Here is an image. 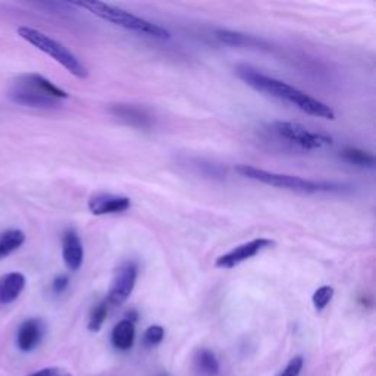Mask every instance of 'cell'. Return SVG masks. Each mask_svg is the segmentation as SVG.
<instances>
[{"label":"cell","mask_w":376,"mask_h":376,"mask_svg":"<svg viewBox=\"0 0 376 376\" xmlns=\"http://www.w3.org/2000/svg\"><path fill=\"white\" fill-rule=\"evenodd\" d=\"M26 243V234L21 229H8L0 234V260L8 258Z\"/></svg>","instance_id":"cell-16"},{"label":"cell","mask_w":376,"mask_h":376,"mask_svg":"<svg viewBox=\"0 0 376 376\" xmlns=\"http://www.w3.org/2000/svg\"><path fill=\"white\" fill-rule=\"evenodd\" d=\"M9 99L27 108L52 109L60 106L62 100H67L70 94L57 87L46 77L40 74H23L19 75L8 92Z\"/></svg>","instance_id":"cell-2"},{"label":"cell","mask_w":376,"mask_h":376,"mask_svg":"<svg viewBox=\"0 0 376 376\" xmlns=\"http://www.w3.org/2000/svg\"><path fill=\"white\" fill-rule=\"evenodd\" d=\"M108 303L106 300L99 303L90 313V319H89V329L92 332H99L108 318Z\"/></svg>","instance_id":"cell-19"},{"label":"cell","mask_w":376,"mask_h":376,"mask_svg":"<svg viewBox=\"0 0 376 376\" xmlns=\"http://www.w3.org/2000/svg\"><path fill=\"white\" fill-rule=\"evenodd\" d=\"M62 258L70 270H78L84 262V247L74 229H68L62 238Z\"/></svg>","instance_id":"cell-10"},{"label":"cell","mask_w":376,"mask_h":376,"mask_svg":"<svg viewBox=\"0 0 376 376\" xmlns=\"http://www.w3.org/2000/svg\"><path fill=\"white\" fill-rule=\"evenodd\" d=\"M197 365L207 376H216L219 373V362L211 350H200L197 353Z\"/></svg>","instance_id":"cell-18"},{"label":"cell","mask_w":376,"mask_h":376,"mask_svg":"<svg viewBox=\"0 0 376 376\" xmlns=\"http://www.w3.org/2000/svg\"><path fill=\"white\" fill-rule=\"evenodd\" d=\"M130 207H131V200L125 196L97 193L89 199V211L94 216L122 214L127 212Z\"/></svg>","instance_id":"cell-9"},{"label":"cell","mask_w":376,"mask_h":376,"mask_svg":"<svg viewBox=\"0 0 376 376\" xmlns=\"http://www.w3.org/2000/svg\"><path fill=\"white\" fill-rule=\"evenodd\" d=\"M43 322L40 319H28L19 326L16 333V344L21 351H33L43 338Z\"/></svg>","instance_id":"cell-11"},{"label":"cell","mask_w":376,"mask_h":376,"mask_svg":"<svg viewBox=\"0 0 376 376\" xmlns=\"http://www.w3.org/2000/svg\"><path fill=\"white\" fill-rule=\"evenodd\" d=\"M274 245H275V241L270 240V238L252 240V241L244 243L241 245H237L236 248L231 250V252H228L226 255L218 258L215 262V266L219 269H233V267L241 265L243 262L255 258L256 255L263 252V250L272 248Z\"/></svg>","instance_id":"cell-8"},{"label":"cell","mask_w":376,"mask_h":376,"mask_svg":"<svg viewBox=\"0 0 376 376\" xmlns=\"http://www.w3.org/2000/svg\"><path fill=\"white\" fill-rule=\"evenodd\" d=\"M272 128L281 138L296 144L299 148L306 150L324 149L333 143L329 136L309 131L306 127H303V125L296 122L275 121L272 123Z\"/></svg>","instance_id":"cell-6"},{"label":"cell","mask_w":376,"mask_h":376,"mask_svg":"<svg viewBox=\"0 0 376 376\" xmlns=\"http://www.w3.org/2000/svg\"><path fill=\"white\" fill-rule=\"evenodd\" d=\"M136 341V326L130 319L121 321L112 331V344L118 350H130Z\"/></svg>","instance_id":"cell-14"},{"label":"cell","mask_w":376,"mask_h":376,"mask_svg":"<svg viewBox=\"0 0 376 376\" xmlns=\"http://www.w3.org/2000/svg\"><path fill=\"white\" fill-rule=\"evenodd\" d=\"M236 171L248 179H253L270 187L284 188V190L296 192V193H304V194H316V193H329V192H338L341 185L333 184V182H325V181H313L306 179L297 175H287V174H278V172H269L256 166L250 165H237Z\"/></svg>","instance_id":"cell-4"},{"label":"cell","mask_w":376,"mask_h":376,"mask_svg":"<svg viewBox=\"0 0 376 376\" xmlns=\"http://www.w3.org/2000/svg\"><path fill=\"white\" fill-rule=\"evenodd\" d=\"M215 37L221 41V43L226 46H233V48H256V49L267 48V43H265L263 40L253 37V35L238 33V31L216 30Z\"/></svg>","instance_id":"cell-13"},{"label":"cell","mask_w":376,"mask_h":376,"mask_svg":"<svg viewBox=\"0 0 376 376\" xmlns=\"http://www.w3.org/2000/svg\"><path fill=\"white\" fill-rule=\"evenodd\" d=\"M72 6L81 8V9H86L90 13H93L94 16L103 19V21H108V23L125 28V30H130L138 34H145L149 37L153 38H159V40H170L171 38V33L160 27L159 24L150 23V21L140 18L137 15H133L127 11L119 9L116 6L108 5V4H103V2H77L72 4Z\"/></svg>","instance_id":"cell-3"},{"label":"cell","mask_w":376,"mask_h":376,"mask_svg":"<svg viewBox=\"0 0 376 376\" xmlns=\"http://www.w3.org/2000/svg\"><path fill=\"white\" fill-rule=\"evenodd\" d=\"M163 337H165V329L162 326H159V325H153V326H149L148 329H145L143 340H144L145 345L155 347V345L162 343Z\"/></svg>","instance_id":"cell-21"},{"label":"cell","mask_w":376,"mask_h":376,"mask_svg":"<svg viewBox=\"0 0 376 376\" xmlns=\"http://www.w3.org/2000/svg\"><path fill=\"white\" fill-rule=\"evenodd\" d=\"M18 34L21 38L28 41V43L33 45L35 49L45 52L52 59H55L57 64H60L74 77L79 79H86L89 77V70L86 68V65L82 64V62L70 49H67L64 45L53 40L48 34L31 27H19Z\"/></svg>","instance_id":"cell-5"},{"label":"cell","mask_w":376,"mask_h":376,"mask_svg":"<svg viewBox=\"0 0 376 376\" xmlns=\"http://www.w3.org/2000/svg\"><path fill=\"white\" fill-rule=\"evenodd\" d=\"M236 74L248 87H252L259 93H265L267 96H272L275 99L294 104L296 108H299L302 112L307 115L329 121L336 119V112H333V109L328 106L326 103L309 96L307 93L288 84L285 81L265 75L260 71L248 65H238L236 68Z\"/></svg>","instance_id":"cell-1"},{"label":"cell","mask_w":376,"mask_h":376,"mask_svg":"<svg viewBox=\"0 0 376 376\" xmlns=\"http://www.w3.org/2000/svg\"><path fill=\"white\" fill-rule=\"evenodd\" d=\"M333 292L336 291H333V288L329 285H324L315 291V294H313V297H311V302H313V306H315V309L318 311H322L331 303V300L333 297Z\"/></svg>","instance_id":"cell-20"},{"label":"cell","mask_w":376,"mask_h":376,"mask_svg":"<svg viewBox=\"0 0 376 376\" xmlns=\"http://www.w3.org/2000/svg\"><path fill=\"white\" fill-rule=\"evenodd\" d=\"M111 112L131 125H138V127H148V125H150V116L143 109L133 106V104H116V106L111 109Z\"/></svg>","instance_id":"cell-15"},{"label":"cell","mask_w":376,"mask_h":376,"mask_svg":"<svg viewBox=\"0 0 376 376\" xmlns=\"http://www.w3.org/2000/svg\"><path fill=\"white\" fill-rule=\"evenodd\" d=\"M303 367V358L302 356H296L294 359H291L287 365V367L284 369L281 376H299Z\"/></svg>","instance_id":"cell-22"},{"label":"cell","mask_w":376,"mask_h":376,"mask_svg":"<svg viewBox=\"0 0 376 376\" xmlns=\"http://www.w3.org/2000/svg\"><path fill=\"white\" fill-rule=\"evenodd\" d=\"M28 376H71V373H68L65 369H60V367H46V369L37 370Z\"/></svg>","instance_id":"cell-23"},{"label":"cell","mask_w":376,"mask_h":376,"mask_svg":"<svg viewBox=\"0 0 376 376\" xmlns=\"http://www.w3.org/2000/svg\"><path fill=\"white\" fill-rule=\"evenodd\" d=\"M341 157L347 160L348 163L362 166V168H373V165H375V157L372 153L360 150V149H354V148L344 149L341 153Z\"/></svg>","instance_id":"cell-17"},{"label":"cell","mask_w":376,"mask_h":376,"mask_svg":"<svg viewBox=\"0 0 376 376\" xmlns=\"http://www.w3.org/2000/svg\"><path fill=\"white\" fill-rule=\"evenodd\" d=\"M26 277L19 272H11L0 278V304L13 303L26 288Z\"/></svg>","instance_id":"cell-12"},{"label":"cell","mask_w":376,"mask_h":376,"mask_svg":"<svg viewBox=\"0 0 376 376\" xmlns=\"http://www.w3.org/2000/svg\"><path fill=\"white\" fill-rule=\"evenodd\" d=\"M70 285V278L67 275H59L52 282V289L55 294H62Z\"/></svg>","instance_id":"cell-24"},{"label":"cell","mask_w":376,"mask_h":376,"mask_svg":"<svg viewBox=\"0 0 376 376\" xmlns=\"http://www.w3.org/2000/svg\"><path fill=\"white\" fill-rule=\"evenodd\" d=\"M137 278H138L137 263L133 260L123 262L116 269L115 278L111 284V288L108 292V299H106L108 306L116 307V306H121L127 302L130 299V296L133 294L134 288H136Z\"/></svg>","instance_id":"cell-7"}]
</instances>
